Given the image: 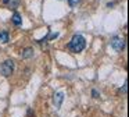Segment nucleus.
<instances>
[{
	"mask_svg": "<svg viewBox=\"0 0 129 117\" xmlns=\"http://www.w3.org/2000/svg\"><path fill=\"white\" fill-rule=\"evenodd\" d=\"M68 3H70L71 7H76V6L81 3V0H68Z\"/></svg>",
	"mask_w": 129,
	"mask_h": 117,
	"instance_id": "nucleus-9",
	"label": "nucleus"
},
{
	"mask_svg": "<svg viewBox=\"0 0 129 117\" xmlns=\"http://www.w3.org/2000/svg\"><path fill=\"white\" fill-rule=\"evenodd\" d=\"M92 95H93V97H99V92L96 91V89H93V91H92Z\"/></svg>",
	"mask_w": 129,
	"mask_h": 117,
	"instance_id": "nucleus-11",
	"label": "nucleus"
},
{
	"mask_svg": "<svg viewBox=\"0 0 129 117\" xmlns=\"http://www.w3.org/2000/svg\"><path fill=\"white\" fill-rule=\"evenodd\" d=\"M62 100H64V93H62V92H57V93L54 95V105H56V107H60V106H61Z\"/></svg>",
	"mask_w": 129,
	"mask_h": 117,
	"instance_id": "nucleus-5",
	"label": "nucleus"
},
{
	"mask_svg": "<svg viewBox=\"0 0 129 117\" xmlns=\"http://www.w3.org/2000/svg\"><path fill=\"white\" fill-rule=\"evenodd\" d=\"M2 3H3L4 7L7 8H13V10H15V8L20 6L21 0H2Z\"/></svg>",
	"mask_w": 129,
	"mask_h": 117,
	"instance_id": "nucleus-4",
	"label": "nucleus"
},
{
	"mask_svg": "<svg viewBox=\"0 0 129 117\" xmlns=\"http://www.w3.org/2000/svg\"><path fill=\"white\" fill-rule=\"evenodd\" d=\"M86 47V41L82 35H74L72 39L68 43V49L71 50L72 53H79Z\"/></svg>",
	"mask_w": 129,
	"mask_h": 117,
	"instance_id": "nucleus-1",
	"label": "nucleus"
},
{
	"mask_svg": "<svg viewBox=\"0 0 129 117\" xmlns=\"http://www.w3.org/2000/svg\"><path fill=\"white\" fill-rule=\"evenodd\" d=\"M11 21H13V24L14 25H21L22 24V18H21V15H20V13H17V11H15L14 14H13V17H11Z\"/></svg>",
	"mask_w": 129,
	"mask_h": 117,
	"instance_id": "nucleus-6",
	"label": "nucleus"
},
{
	"mask_svg": "<svg viewBox=\"0 0 129 117\" xmlns=\"http://www.w3.org/2000/svg\"><path fill=\"white\" fill-rule=\"evenodd\" d=\"M111 47L115 52H122L125 49V39L119 38V36H114L111 39Z\"/></svg>",
	"mask_w": 129,
	"mask_h": 117,
	"instance_id": "nucleus-3",
	"label": "nucleus"
},
{
	"mask_svg": "<svg viewBox=\"0 0 129 117\" xmlns=\"http://www.w3.org/2000/svg\"><path fill=\"white\" fill-rule=\"evenodd\" d=\"M32 56H34V49L28 47V49L24 50V53H22V57L24 58H29V57H32Z\"/></svg>",
	"mask_w": 129,
	"mask_h": 117,
	"instance_id": "nucleus-8",
	"label": "nucleus"
},
{
	"mask_svg": "<svg viewBox=\"0 0 129 117\" xmlns=\"http://www.w3.org/2000/svg\"><path fill=\"white\" fill-rule=\"evenodd\" d=\"M13 71H14V61L13 60H6L4 63L0 64V72H2L4 77L11 75Z\"/></svg>",
	"mask_w": 129,
	"mask_h": 117,
	"instance_id": "nucleus-2",
	"label": "nucleus"
},
{
	"mask_svg": "<svg viewBox=\"0 0 129 117\" xmlns=\"http://www.w3.org/2000/svg\"><path fill=\"white\" fill-rule=\"evenodd\" d=\"M9 41H10L9 33H7L6 31H2V32H0V43H7Z\"/></svg>",
	"mask_w": 129,
	"mask_h": 117,
	"instance_id": "nucleus-7",
	"label": "nucleus"
},
{
	"mask_svg": "<svg viewBox=\"0 0 129 117\" xmlns=\"http://www.w3.org/2000/svg\"><path fill=\"white\" fill-rule=\"evenodd\" d=\"M126 89H128V84L125 82V85H123L122 88L119 89V93H123V95H125V93H126Z\"/></svg>",
	"mask_w": 129,
	"mask_h": 117,
	"instance_id": "nucleus-10",
	"label": "nucleus"
}]
</instances>
